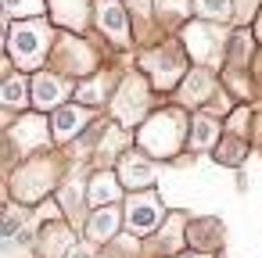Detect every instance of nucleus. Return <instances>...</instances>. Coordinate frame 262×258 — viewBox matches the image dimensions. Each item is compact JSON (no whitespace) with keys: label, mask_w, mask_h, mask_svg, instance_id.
Wrapping results in <instances>:
<instances>
[{"label":"nucleus","mask_w":262,"mask_h":258,"mask_svg":"<svg viewBox=\"0 0 262 258\" xmlns=\"http://www.w3.org/2000/svg\"><path fill=\"white\" fill-rule=\"evenodd\" d=\"M97 18H101V29L115 40H126V15L115 0H97Z\"/></svg>","instance_id":"9d476101"},{"label":"nucleus","mask_w":262,"mask_h":258,"mask_svg":"<svg viewBox=\"0 0 262 258\" xmlns=\"http://www.w3.org/2000/svg\"><path fill=\"white\" fill-rule=\"evenodd\" d=\"M69 258H90V251H86V247H76V251H72Z\"/></svg>","instance_id":"b1692460"},{"label":"nucleus","mask_w":262,"mask_h":258,"mask_svg":"<svg viewBox=\"0 0 262 258\" xmlns=\"http://www.w3.org/2000/svg\"><path fill=\"white\" fill-rule=\"evenodd\" d=\"M8 15H29V11H40L43 0H4Z\"/></svg>","instance_id":"6ab92c4d"},{"label":"nucleus","mask_w":262,"mask_h":258,"mask_svg":"<svg viewBox=\"0 0 262 258\" xmlns=\"http://www.w3.org/2000/svg\"><path fill=\"white\" fill-rule=\"evenodd\" d=\"M133 8H137V11H144V15H147V8H151V0H133Z\"/></svg>","instance_id":"5701e85b"},{"label":"nucleus","mask_w":262,"mask_h":258,"mask_svg":"<svg viewBox=\"0 0 262 258\" xmlns=\"http://www.w3.org/2000/svg\"><path fill=\"white\" fill-rule=\"evenodd\" d=\"M144 68L155 76L158 86H169V83L183 72V61H180L172 51H165V54H147V58H144Z\"/></svg>","instance_id":"423d86ee"},{"label":"nucleus","mask_w":262,"mask_h":258,"mask_svg":"<svg viewBox=\"0 0 262 258\" xmlns=\"http://www.w3.org/2000/svg\"><path fill=\"white\" fill-rule=\"evenodd\" d=\"M180 258H208V254H205V251H201V254H180Z\"/></svg>","instance_id":"393cba45"},{"label":"nucleus","mask_w":262,"mask_h":258,"mask_svg":"<svg viewBox=\"0 0 262 258\" xmlns=\"http://www.w3.org/2000/svg\"><path fill=\"white\" fill-rule=\"evenodd\" d=\"M86 119H90V115H86L83 108H72V104H69V108H58L54 126H51V129H54V140H69L72 133H79V129L86 126Z\"/></svg>","instance_id":"6e6552de"},{"label":"nucleus","mask_w":262,"mask_h":258,"mask_svg":"<svg viewBox=\"0 0 262 258\" xmlns=\"http://www.w3.org/2000/svg\"><path fill=\"white\" fill-rule=\"evenodd\" d=\"M79 97H83V101H90V104H97V101L104 97V83H101V79H94L90 86H83V90H79Z\"/></svg>","instance_id":"412c9836"},{"label":"nucleus","mask_w":262,"mask_h":258,"mask_svg":"<svg viewBox=\"0 0 262 258\" xmlns=\"http://www.w3.org/2000/svg\"><path fill=\"white\" fill-rule=\"evenodd\" d=\"M180 140H183V115L180 111H162V115L147 119L140 129V147L147 154H158V158L176 154Z\"/></svg>","instance_id":"f257e3e1"},{"label":"nucleus","mask_w":262,"mask_h":258,"mask_svg":"<svg viewBox=\"0 0 262 258\" xmlns=\"http://www.w3.org/2000/svg\"><path fill=\"white\" fill-rule=\"evenodd\" d=\"M54 15H58V22L79 29L86 18V0H54Z\"/></svg>","instance_id":"ddd939ff"},{"label":"nucleus","mask_w":262,"mask_h":258,"mask_svg":"<svg viewBox=\"0 0 262 258\" xmlns=\"http://www.w3.org/2000/svg\"><path fill=\"white\" fill-rule=\"evenodd\" d=\"M126 222H129V233L137 237H147L158 222H162V201L155 194H137L129 201V212H126Z\"/></svg>","instance_id":"7ed1b4c3"},{"label":"nucleus","mask_w":262,"mask_h":258,"mask_svg":"<svg viewBox=\"0 0 262 258\" xmlns=\"http://www.w3.org/2000/svg\"><path fill=\"white\" fill-rule=\"evenodd\" d=\"M115 229H119V212L115 208H97L94 215H90V222H86V233H90V240H112L115 237Z\"/></svg>","instance_id":"9b49d317"},{"label":"nucleus","mask_w":262,"mask_h":258,"mask_svg":"<svg viewBox=\"0 0 262 258\" xmlns=\"http://www.w3.org/2000/svg\"><path fill=\"white\" fill-rule=\"evenodd\" d=\"M219 40H223V33H219V29H212V26H205V22L187 29V47H190V54H194V58H201V61L215 58Z\"/></svg>","instance_id":"39448f33"},{"label":"nucleus","mask_w":262,"mask_h":258,"mask_svg":"<svg viewBox=\"0 0 262 258\" xmlns=\"http://www.w3.org/2000/svg\"><path fill=\"white\" fill-rule=\"evenodd\" d=\"M144 108H147V86H144V79L133 76V79L122 83V90L115 97V111H119L122 122H137L144 115Z\"/></svg>","instance_id":"20e7f679"},{"label":"nucleus","mask_w":262,"mask_h":258,"mask_svg":"<svg viewBox=\"0 0 262 258\" xmlns=\"http://www.w3.org/2000/svg\"><path fill=\"white\" fill-rule=\"evenodd\" d=\"M40 237H43V254H51V258L61 254V251H69V244H72V237H69L65 226H47Z\"/></svg>","instance_id":"4468645a"},{"label":"nucleus","mask_w":262,"mask_h":258,"mask_svg":"<svg viewBox=\"0 0 262 258\" xmlns=\"http://www.w3.org/2000/svg\"><path fill=\"white\" fill-rule=\"evenodd\" d=\"M61 97H65V83H61L58 76H40V79H36V86H33V101H36L40 108H54Z\"/></svg>","instance_id":"f8f14e48"},{"label":"nucleus","mask_w":262,"mask_h":258,"mask_svg":"<svg viewBox=\"0 0 262 258\" xmlns=\"http://www.w3.org/2000/svg\"><path fill=\"white\" fill-rule=\"evenodd\" d=\"M241 158H244V147H241V144H223V151H219V161H223V165L241 161Z\"/></svg>","instance_id":"4be33fe9"},{"label":"nucleus","mask_w":262,"mask_h":258,"mask_svg":"<svg viewBox=\"0 0 262 258\" xmlns=\"http://www.w3.org/2000/svg\"><path fill=\"white\" fill-rule=\"evenodd\" d=\"M212 93V79L205 76V72H194L190 79H187V86H183V101L187 104H194V101H205Z\"/></svg>","instance_id":"dca6fc26"},{"label":"nucleus","mask_w":262,"mask_h":258,"mask_svg":"<svg viewBox=\"0 0 262 258\" xmlns=\"http://www.w3.org/2000/svg\"><path fill=\"white\" fill-rule=\"evenodd\" d=\"M40 133H43V122H40V119H29V122H22V126H18V136H22V140H29V144H40V140H43Z\"/></svg>","instance_id":"aec40b11"},{"label":"nucleus","mask_w":262,"mask_h":258,"mask_svg":"<svg viewBox=\"0 0 262 258\" xmlns=\"http://www.w3.org/2000/svg\"><path fill=\"white\" fill-rule=\"evenodd\" d=\"M190 144H194V151H205V147L215 144V122H212L208 115H198V119H194V136H190Z\"/></svg>","instance_id":"2eb2a0df"},{"label":"nucleus","mask_w":262,"mask_h":258,"mask_svg":"<svg viewBox=\"0 0 262 258\" xmlns=\"http://www.w3.org/2000/svg\"><path fill=\"white\" fill-rule=\"evenodd\" d=\"M198 4V11L205 15V18H230V0H194Z\"/></svg>","instance_id":"f3484780"},{"label":"nucleus","mask_w":262,"mask_h":258,"mask_svg":"<svg viewBox=\"0 0 262 258\" xmlns=\"http://www.w3.org/2000/svg\"><path fill=\"white\" fill-rule=\"evenodd\" d=\"M119 176H122V183H126V186L140 190V186H151L155 169L144 161V154H126V158L119 161Z\"/></svg>","instance_id":"0eeeda50"},{"label":"nucleus","mask_w":262,"mask_h":258,"mask_svg":"<svg viewBox=\"0 0 262 258\" xmlns=\"http://www.w3.org/2000/svg\"><path fill=\"white\" fill-rule=\"evenodd\" d=\"M4 104H8V108L26 104V83H22V79H8V83H4Z\"/></svg>","instance_id":"a211bd4d"},{"label":"nucleus","mask_w":262,"mask_h":258,"mask_svg":"<svg viewBox=\"0 0 262 258\" xmlns=\"http://www.w3.org/2000/svg\"><path fill=\"white\" fill-rule=\"evenodd\" d=\"M47 40H51V29L40 26V22H22L11 29V58L18 65H40L43 61V51H47Z\"/></svg>","instance_id":"f03ea898"},{"label":"nucleus","mask_w":262,"mask_h":258,"mask_svg":"<svg viewBox=\"0 0 262 258\" xmlns=\"http://www.w3.org/2000/svg\"><path fill=\"white\" fill-rule=\"evenodd\" d=\"M115 197H119V179H115L112 172H97V176L90 179L86 201H90L94 208H104V204H112Z\"/></svg>","instance_id":"1a4fd4ad"}]
</instances>
